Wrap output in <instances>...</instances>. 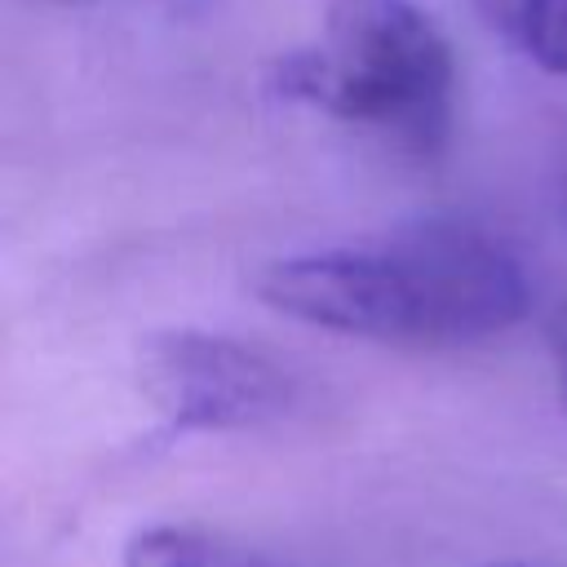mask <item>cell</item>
I'll use <instances>...</instances> for the list:
<instances>
[{
  "label": "cell",
  "mask_w": 567,
  "mask_h": 567,
  "mask_svg": "<svg viewBox=\"0 0 567 567\" xmlns=\"http://www.w3.org/2000/svg\"><path fill=\"white\" fill-rule=\"evenodd\" d=\"M252 288L297 323L412 346L483 341L532 306L523 261L465 221H421L381 239L275 257Z\"/></svg>",
  "instance_id": "1"
},
{
  "label": "cell",
  "mask_w": 567,
  "mask_h": 567,
  "mask_svg": "<svg viewBox=\"0 0 567 567\" xmlns=\"http://www.w3.org/2000/svg\"><path fill=\"white\" fill-rule=\"evenodd\" d=\"M266 89L430 159L456 120V58L416 0H323L319 35L270 62Z\"/></svg>",
  "instance_id": "2"
},
{
  "label": "cell",
  "mask_w": 567,
  "mask_h": 567,
  "mask_svg": "<svg viewBox=\"0 0 567 567\" xmlns=\"http://www.w3.org/2000/svg\"><path fill=\"white\" fill-rule=\"evenodd\" d=\"M142 385L177 434H221L279 421L297 403V377L275 354L226 332H164L142 354Z\"/></svg>",
  "instance_id": "3"
},
{
  "label": "cell",
  "mask_w": 567,
  "mask_h": 567,
  "mask_svg": "<svg viewBox=\"0 0 567 567\" xmlns=\"http://www.w3.org/2000/svg\"><path fill=\"white\" fill-rule=\"evenodd\" d=\"M120 567H284V563L208 527L155 523L128 536Z\"/></svg>",
  "instance_id": "4"
},
{
  "label": "cell",
  "mask_w": 567,
  "mask_h": 567,
  "mask_svg": "<svg viewBox=\"0 0 567 567\" xmlns=\"http://www.w3.org/2000/svg\"><path fill=\"white\" fill-rule=\"evenodd\" d=\"M483 9L527 62L567 75V0H483Z\"/></svg>",
  "instance_id": "5"
},
{
  "label": "cell",
  "mask_w": 567,
  "mask_h": 567,
  "mask_svg": "<svg viewBox=\"0 0 567 567\" xmlns=\"http://www.w3.org/2000/svg\"><path fill=\"white\" fill-rule=\"evenodd\" d=\"M554 363H558V385H563V399H567V315L554 323Z\"/></svg>",
  "instance_id": "6"
},
{
  "label": "cell",
  "mask_w": 567,
  "mask_h": 567,
  "mask_svg": "<svg viewBox=\"0 0 567 567\" xmlns=\"http://www.w3.org/2000/svg\"><path fill=\"white\" fill-rule=\"evenodd\" d=\"M563 213H567V173H563Z\"/></svg>",
  "instance_id": "7"
}]
</instances>
